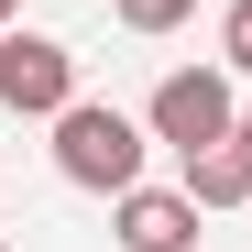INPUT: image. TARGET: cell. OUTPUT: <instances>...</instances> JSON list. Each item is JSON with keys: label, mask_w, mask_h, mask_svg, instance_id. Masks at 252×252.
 I'll return each instance as SVG.
<instances>
[{"label": "cell", "mask_w": 252, "mask_h": 252, "mask_svg": "<svg viewBox=\"0 0 252 252\" xmlns=\"http://www.w3.org/2000/svg\"><path fill=\"white\" fill-rule=\"evenodd\" d=\"M187 11H197V0H110V22H121V33H143V44H154V33H176Z\"/></svg>", "instance_id": "8992f818"}, {"label": "cell", "mask_w": 252, "mask_h": 252, "mask_svg": "<svg viewBox=\"0 0 252 252\" xmlns=\"http://www.w3.org/2000/svg\"><path fill=\"white\" fill-rule=\"evenodd\" d=\"M220 66L252 77V0H230V11H220Z\"/></svg>", "instance_id": "52a82bcc"}, {"label": "cell", "mask_w": 252, "mask_h": 252, "mask_svg": "<svg viewBox=\"0 0 252 252\" xmlns=\"http://www.w3.org/2000/svg\"><path fill=\"white\" fill-rule=\"evenodd\" d=\"M66 99H77V55L55 44V33L11 22V33H0V110H11V121H55Z\"/></svg>", "instance_id": "3957f363"}, {"label": "cell", "mask_w": 252, "mask_h": 252, "mask_svg": "<svg viewBox=\"0 0 252 252\" xmlns=\"http://www.w3.org/2000/svg\"><path fill=\"white\" fill-rule=\"evenodd\" d=\"M187 164V197L197 208H252V143L230 132V143H197V154H176Z\"/></svg>", "instance_id": "5b68a950"}, {"label": "cell", "mask_w": 252, "mask_h": 252, "mask_svg": "<svg viewBox=\"0 0 252 252\" xmlns=\"http://www.w3.org/2000/svg\"><path fill=\"white\" fill-rule=\"evenodd\" d=\"M241 143H252V99H241Z\"/></svg>", "instance_id": "9c48e42d"}, {"label": "cell", "mask_w": 252, "mask_h": 252, "mask_svg": "<svg viewBox=\"0 0 252 252\" xmlns=\"http://www.w3.org/2000/svg\"><path fill=\"white\" fill-rule=\"evenodd\" d=\"M11 22H22V0H0V33H11Z\"/></svg>", "instance_id": "ba28073f"}, {"label": "cell", "mask_w": 252, "mask_h": 252, "mask_svg": "<svg viewBox=\"0 0 252 252\" xmlns=\"http://www.w3.org/2000/svg\"><path fill=\"white\" fill-rule=\"evenodd\" d=\"M110 220H121V252H197V197L187 187H121Z\"/></svg>", "instance_id": "277c9868"}, {"label": "cell", "mask_w": 252, "mask_h": 252, "mask_svg": "<svg viewBox=\"0 0 252 252\" xmlns=\"http://www.w3.org/2000/svg\"><path fill=\"white\" fill-rule=\"evenodd\" d=\"M143 121L132 110H110V99H66L55 110V176L66 187H88V197H121V187H143Z\"/></svg>", "instance_id": "6da1fadb"}, {"label": "cell", "mask_w": 252, "mask_h": 252, "mask_svg": "<svg viewBox=\"0 0 252 252\" xmlns=\"http://www.w3.org/2000/svg\"><path fill=\"white\" fill-rule=\"evenodd\" d=\"M143 132H154V143H176V154L230 143V132H241V88H230V66H176V77H154Z\"/></svg>", "instance_id": "7a4b0ae2"}]
</instances>
